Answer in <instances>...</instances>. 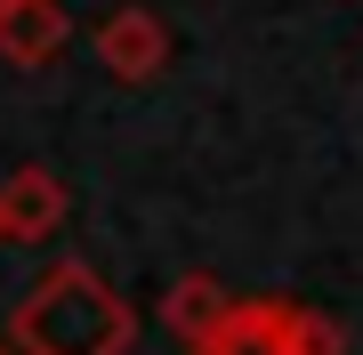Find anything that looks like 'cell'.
<instances>
[{"label":"cell","mask_w":363,"mask_h":355,"mask_svg":"<svg viewBox=\"0 0 363 355\" xmlns=\"http://www.w3.org/2000/svg\"><path fill=\"white\" fill-rule=\"evenodd\" d=\"M65 9L57 0H16V9H0V57L9 65H49L57 49H65Z\"/></svg>","instance_id":"6"},{"label":"cell","mask_w":363,"mask_h":355,"mask_svg":"<svg viewBox=\"0 0 363 355\" xmlns=\"http://www.w3.org/2000/svg\"><path fill=\"white\" fill-rule=\"evenodd\" d=\"M234 307H242V299H234L218 275H202V266H194V275H178V283L162 291V323H169V339H178V347H202L210 331H226Z\"/></svg>","instance_id":"5"},{"label":"cell","mask_w":363,"mask_h":355,"mask_svg":"<svg viewBox=\"0 0 363 355\" xmlns=\"http://www.w3.org/2000/svg\"><path fill=\"white\" fill-rule=\"evenodd\" d=\"M0 9H16V0H0Z\"/></svg>","instance_id":"9"},{"label":"cell","mask_w":363,"mask_h":355,"mask_svg":"<svg viewBox=\"0 0 363 355\" xmlns=\"http://www.w3.org/2000/svg\"><path fill=\"white\" fill-rule=\"evenodd\" d=\"M0 355H25V347H16V339H0Z\"/></svg>","instance_id":"7"},{"label":"cell","mask_w":363,"mask_h":355,"mask_svg":"<svg viewBox=\"0 0 363 355\" xmlns=\"http://www.w3.org/2000/svg\"><path fill=\"white\" fill-rule=\"evenodd\" d=\"M0 242H9V210H0Z\"/></svg>","instance_id":"8"},{"label":"cell","mask_w":363,"mask_h":355,"mask_svg":"<svg viewBox=\"0 0 363 355\" xmlns=\"http://www.w3.org/2000/svg\"><path fill=\"white\" fill-rule=\"evenodd\" d=\"M186 355H347V331L298 299H242L226 315V331H210Z\"/></svg>","instance_id":"2"},{"label":"cell","mask_w":363,"mask_h":355,"mask_svg":"<svg viewBox=\"0 0 363 355\" xmlns=\"http://www.w3.org/2000/svg\"><path fill=\"white\" fill-rule=\"evenodd\" d=\"M0 210H9V242H49L73 202H65V178H57V170L25 162V170L0 178Z\"/></svg>","instance_id":"4"},{"label":"cell","mask_w":363,"mask_h":355,"mask_svg":"<svg viewBox=\"0 0 363 355\" xmlns=\"http://www.w3.org/2000/svg\"><path fill=\"white\" fill-rule=\"evenodd\" d=\"M9 339L25 355H130L138 307L97 275L89 259H57L9 315Z\"/></svg>","instance_id":"1"},{"label":"cell","mask_w":363,"mask_h":355,"mask_svg":"<svg viewBox=\"0 0 363 355\" xmlns=\"http://www.w3.org/2000/svg\"><path fill=\"white\" fill-rule=\"evenodd\" d=\"M89 40H97V65L113 81H138V89H145V81L169 73V25L154 9H105Z\"/></svg>","instance_id":"3"}]
</instances>
